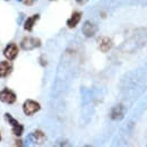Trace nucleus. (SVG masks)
Instances as JSON below:
<instances>
[{
	"instance_id": "nucleus-1",
	"label": "nucleus",
	"mask_w": 147,
	"mask_h": 147,
	"mask_svg": "<svg viewBox=\"0 0 147 147\" xmlns=\"http://www.w3.org/2000/svg\"><path fill=\"white\" fill-rule=\"evenodd\" d=\"M20 47L23 48V50L30 51V50H33V49H36L38 47H41V41L36 37L26 36L22 40Z\"/></svg>"
},
{
	"instance_id": "nucleus-2",
	"label": "nucleus",
	"mask_w": 147,
	"mask_h": 147,
	"mask_svg": "<svg viewBox=\"0 0 147 147\" xmlns=\"http://www.w3.org/2000/svg\"><path fill=\"white\" fill-rule=\"evenodd\" d=\"M5 118H6V120L9 122V125L13 127V132H14V135H16L17 137L22 136V134H23V131H24V126L20 125L18 121H17L14 117H11L9 113H6V114H5Z\"/></svg>"
},
{
	"instance_id": "nucleus-3",
	"label": "nucleus",
	"mask_w": 147,
	"mask_h": 147,
	"mask_svg": "<svg viewBox=\"0 0 147 147\" xmlns=\"http://www.w3.org/2000/svg\"><path fill=\"white\" fill-rule=\"evenodd\" d=\"M40 109H41V105L36 101H33V100L25 101V103L23 105V110H24V113L26 115H33L37 111H40Z\"/></svg>"
},
{
	"instance_id": "nucleus-4",
	"label": "nucleus",
	"mask_w": 147,
	"mask_h": 147,
	"mask_svg": "<svg viewBox=\"0 0 147 147\" xmlns=\"http://www.w3.org/2000/svg\"><path fill=\"white\" fill-rule=\"evenodd\" d=\"M16 94L9 88H3L0 91V101L8 104H14L16 102Z\"/></svg>"
},
{
	"instance_id": "nucleus-5",
	"label": "nucleus",
	"mask_w": 147,
	"mask_h": 147,
	"mask_svg": "<svg viewBox=\"0 0 147 147\" xmlns=\"http://www.w3.org/2000/svg\"><path fill=\"white\" fill-rule=\"evenodd\" d=\"M3 55L8 60H14L17 55H18V47L15 43H9L5 50H3Z\"/></svg>"
},
{
	"instance_id": "nucleus-6",
	"label": "nucleus",
	"mask_w": 147,
	"mask_h": 147,
	"mask_svg": "<svg viewBox=\"0 0 147 147\" xmlns=\"http://www.w3.org/2000/svg\"><path fill=\"white\" fill-rule=\"evenodd\" d=\"M82 31H83V34L86 37H92V36H94L95 33L97 32V26H96L94 23L87 20V22H85V24L83 25Z\"/></svg>"
},
{
	"instance_id": "nucleus-7",
	"label": "nucleus",
	"mask_w": 147,
	"mask_h": 147,
	"mask_svg": "<svg viewBox=\"0 0 147 147\" xmlns=\"http://www.w3.org/2000/svg\"><path fill=\"white\" fill-rule=\"evenodd\" d=\"M110 117L112 120H115V121L121 120L125 117V108H123V105L122 104H118L114 108H112Z\"/></svg>"
},
{
	"instance_id": "nucleus-8",
	"label": "nucleus",
	"mask_w": 147,
	"mask_h": 147,
	"mask_svg": "<svg viewBox=\"0 0 147 147\" xmlns=\"http://www.w3.org/2000/svg\"><path fill=\"white\" fill-rule=\"evenodd\" d=\"M27 140H30V142H32L34 144H37V145H41V144H43L45 142V135L42 131L36 130V131H34L33 134H31L27 137Z\"/></svg>"
},
{
	"instance_id": "nucleus-9",
	"label": "nucleus",
	"mask_w": 147,
	"mask_h": 147,
	"mask_svg": "<svg viewBox=\"0 0 147 147\" xmlns=\"http://www.w3.org/2000/svg\"><path fill=\"white\" fill-rule=\"evenodd\" d=\"M13 71V65L10 61H1L0 62V78L7 77Z\"/></svg>"
},
{
	"instance_id": "nucleus-10",
	"label": "nucleus",
	"mask_w": 147,
	"mask_h": 147,
	"mask_svg": "<svg viewBox=\"0 0 147 147\" xmlns=\"http://www.w3.org/2000/svg\"><path fill=\"white\" fill-rule=\"evenodd\" d=\"M80 19H82V13L80 11H74L71 17L67 20V26L69 28H75L78 25V23L80 22Z\"/></svg>"
},
{
	"instance_id": "nucleus-11",
	"label": "nucleus",
	"mask_w": 147,
	"mask_h": 147,
	"mask_svg": "<svg viewBox=\"0 0 147 147\" xmlns=\"http://www.w3.org/2000/svg\"><path fill=\"white\" fill-rule=\"evenodd\" d=\"M98 48L102 52H108L110 51L111 48H112V41H111L110 37H102L100 40V43H98Z\"/></svg>"
},
{
	"instance_id": "nucleus-12",
	"label": "nucleus",
	"mask_w": 147,
	"mask_h": 147,
	"mask_svg": "<svg viewBox=\"0 0 147 147\" xmlns=\"http://www.w3.org/2000/svg\"><path fill=\"white\" fill-rule=\"evenodd\" d=\"M38 18H40V15H38V14H35V15H33V16L28 17V18L25 20V24H24V28H25L26 31L31 32V31L33 30V27H34L35 23H36L37 20H38Z\"/></svg>"
},
{
	"instance_id": "nucleus-13",
	"label": "nucleus",
	"mask_w": 147,
	"mask_h": 147,
	"mask_svg": "<svg viewBox=\"0 0 147 147\" xmlns=\"http://www.w3.org/2000/svg\"><path fill=\"white\" fill-rule=\"evenodd\" d=\"M76 1H77V3H78V5L83 6V5H85V3H86L88 0H76Z\"/></svg>"
},
{
	"instance_id": "nucleus-14",
	"label": "nucleus",
	"mask_w": 147,
	"mask_h": 147,
	"mask_svg": "<svg viewBox=\"0 0 147 147\" xmlns=\"http://www.w3.org/2000/svg\"><path fill=\"white\" fill-rule=\"evenodd\" d=\"M16 145H17V146H22V145H23L22 140H17V142H16Z\"/></svg>"
},
{
	"instance_id": "nucleus-15",
	"label": "nucleus",
	"mask_w": 147,
	"mask_h": 147,
	"mask_svg": "<svg viewBox=\"0 0 147 147\" xmlns=\"http://www.w3.org/2000/svg\"><path fill=\"white\" fill-rule=\"evenodd\" d=\"M0 140H1V135H0Z\"/></svg>"
},
{
	"instance_id": "nucleus-16",
	"label": "nucleus",
	"mask_w": 147,
	"mask_h": 147,
	"mask_svg": "<svg viewBox=\"0 0 147 147\" xmlns=\"http://www.w3.org/2000/svg\"><path fill=\"white\" fill-rule=\"evenodd\" d=\"M17 1H23V0H17Z\"/></svg>"
},
{
	"instance_id": "nucleus-17",
	"label": "nucleus",
	"mask_w": 147,
	"mask_h": 147,
	"mask_svg": "<svg viewBox=\"0 0 147 147\" xmlns=\"http://www.w3.org/2000/svg\"><path fill=\"white\" fill-rule=\"evenodd\" d=\"M50 1H55V0H50Z\"/></svg>"
}]
</instances>
